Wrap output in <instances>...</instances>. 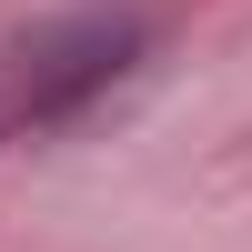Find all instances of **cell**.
<instances>
[{
    "label": "cell",
    "instance_id": "cell-1",
    "mask_svg": "<svg viewBox=\"0 0 252 252\" xmlns=\"http://www.w3.org/2000/svg\"><path fill=\"white\" fill-rule=\"evenodd\" d=\"M131 20H81V31H61V40H40L31 61H20V101L31 111H71L81 91H101V81L131 61Z\"/></svg>",
    "mask_w": 252,
    "mask_h": 252
}]
</instances>
